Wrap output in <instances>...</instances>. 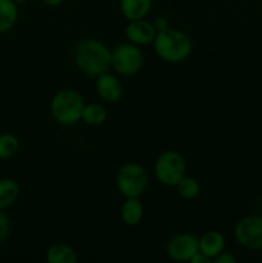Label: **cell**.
Segmentation results:
<instances>
[{"mask_svg": "<svg viewBox=\"0 0 262 263\" xmlns=\"http://www.w3.org/2000/svg\"><path fill=\"white\" fill-rule=\"evenodd\" d=\"M95 87L98 95L107 103H117L122 97V84L115 74L108 72L97 77Z\"/></svg>", "mask_w": 262, "mask_h": 263, "instance_id": "30bf717a", "label": "cell"}, {"mask_svg": "<svg viewBox=\"0 0 262 263\" xmlns=\"http://www.w3.org/2000/svg\"><path fill=\"white\" fill-rule=\"evenodd\" d=\"M85 103L81 94L73 89H63L57 92L50 103L51 115L62 125H74L82 120Z\"/></svg>", "mask_w": 262, "mask_h": 263, "instance_id": "3957f363", "label": "cell"}, {"mask_svg": "<svg viewBox=\"0 0 262 263\" xmlns=\"http://www.w3.org/2000/svg\"><path fill=\"white\" fill-rule=\"evenodd\" d=\"M198 241H199V252L210 257L211 259L215 258L225 248V238L222 234L216 230L204 233L200 239H198Z\"/></svg>", "mask_w": 262, "mask_h": 263, "instance_id": "8fae6325", "label": "cell"}, {"mask_svg": "<svg viewBox=\"0 0 262 263\" xmlns=\"http://www.w3.org/2000/svg\"><path fill=\"white\" fill-rule=\"evenodd\" d=\"M41 2H43L44 4L49 5V7H57V5L62 4L64 0H41Z\"/></svg>", "mask_w": 262, "mask_h": 263, "instance_id": "cb8c5ba5", "label": "cell"}, {"mask_svg": "<svg viewBox=\"0 0 262 263\" xmlns=\"http://www.w3.org/2000/svg\"><path fill=\"white\" fill-rule=\"evenodd\" d=\"M143 63V53L135 44H120L112 50V68L122 76H133L138 73Z\"/></svg>", "mask_w": 262, "mask_h": 263, "instance_id": "8992f818", "label": "cell"}, {"mask_svg": "<svg viewBox=\"0 0 262 263\" xmlns=\"http://www.w3.org/2000/svg\"><path fill=\"white\" fill-rule=\"evenodd\" d=\"M14 0H0V33L8 32L18 20V7Z\"/></svg>", "mask_w": 262, "mask_h": 263, "instance_id": "9a60e30c", "label": "cell"}, {"mask_svg": "<svg viewBox=\"0 0 262 263\" xmlns=\"http://www.w3.org/2000/svg\"><path fill=\"white\" fill-rule=\"evenodd\" d=\"M46 261L49 263H76L77 253L72 247L58 243L48 249Z\"/></svg>", "mask_w": 262, "mask_h": 263, "instance_id": "5bb4252c", "label": "cell"}, {"mask_svg": "<svg viewBox=\"0 0 262 263\" xmlns=\"http://www.w3.org/2000/svg\"><path fill=\"white\" fill-rule=\"evenodd\" d=\"M157 36V31L153 23L148 22L144 18L130 21L126 27V37L135 45H149L153 44Z\"/></svg>", "mask_w": 262, "mask_h": 263, "instance_id": "9c48e42d", "label": "cell"}, {"mask_svg": "<svg viewBox=\"0 0 262 263\" xmlns=\"http://www.w3.org/2000/svg\"><path fill=\"white\" fill-rule=\"evenodd\" d=\"M107 120V110L103 105L91 103L84 107L82 110V121L90 126H99Z\"/></svg>", "mask_w": 262, "mask_h": 263, "instance_id": "e0dca14e", "label": "cell"}, {"mask_svg": "<svg viewBox=\"0 0 262 263\" xmlns=\"http://www.w3.org/2000/svg\"><path fill=\"white\" fill-rule=\"evenodd\" d=\"M74 63L90 79H97L112 67V51L95 39H86L74 49Z\"/></svg>", "mask_w": 262, "mask_h": 263, "instance_id": "6da1fadb", "label": "cell"}, {"mask_svg": "<svg viewBox=\"0 0 262 263\" xmlns=\"http://www.w3.org/2000/svg\"><path fill=\"white\" fill-rule=\"evenodd\" d=\"M153 26L154 28H156L157 32H162V31L167 30V28L170 27V23H169V20L164 17H157L156 20L153 21Z\"/></svg>", "mask_w": 262, "mask_h": 263, "instance_id": "7402d4cb", "label": "cell"}, {"mask_svg": "<svg viewBox=\"0 0 262 263\" xmlns=\"http://www.w3.org/2000/svg\"><path fill=\"white\" fill-rule=\"evenodd\" d=\"M177 193L184 199H194L199 195L200 185L197 179L190 176H184L176 185Z\"/></svg>", "mask_w": 262, "mask_h": 263, "instance_id": "d6986e66", "label": "cell"}, {"mask_svg": "<svg viewBox=\"0 0 262 263\" xmlns=\"http://www.w3.org/2000/svg\"><path fill=\"white\" fill-rule=\"evenodd\" d=\"M148 172L139 163H126L118 170L116 186L125 198H139L148 187Z\"/></svg>", "mask_w": 262, "mask_h": 263, "instance_id": "277c9868", "label": "cell"}, {"mask_svg": "<svg viewBox=\"0 0 262 263\" xmlns=\"http://www.w3.org/2000/svg\"><path fill=\"white\" fill-rule=\"evenodd\" d=\"M20 197V186L13 179H0V210L4 211L15 203Z\"/></svg>", "mask_w": 262, "mask_h": 263, "instance_id": "2e32d148", "label": "cell"}, {"mask_svg": "<svg viewBox=\"0 0 262 263\" xmlns=\"http://www.w3.org/2000/svg\"><path fill=\"white\" fill-rule=\"evenodd\" d=\"M14 2L17 3V4H23V3L28 2V0H14Z\"/></svg>", "mask_w": 262, "mask_h": 263, "instance_id": "d4e9b609", "label": "cell"}, {"mask_svg": "<svg viewBox=\"0 0 262 263\" xmlns=\"http://www.w3.org/2000/svg\"><path fill=\"white\" fill-rule=\"evenodd\" d=\"M186 164L179 152L166 151L157 158L154 164V175L162 185L176 186L177 182L185 176Z\"/></svg>", "mask_w": 262, "mask_h": 263, "instance_id": "5b68a950", "label": "cell"}, {"mask_svg": "<svg viewBox=\"0 0 262 263\" xmlns=\"http://www.w3.org/2000/svg\"><path fill=\"white\" fill-rule=\"evenodd\" d=\"M153 0H121L120 8L123 17L128 21L141 20L151 12Z\"/></svg>", "mask_w": 262, "mask_h": 263, "instance_id": "7c38bea8", "label": "cell"}, {"mask_svg": "<svg viewBox=\"0 0 262 263\" xmlns=\"http://www.w3.org/2000/svg\"><path fill=\"white\" fill-rule=\"evenodd\" d=\"M10 235V221L9 217L0 210V246L8 240Z\"/></svg>", "mask_w": 262, "mask_h": 263, "instance_id": "ffe728a7", "label": "cell"}, {"mask_svg": "<svg viewBox=\"0 0 262 263\" xmlns=\"http://www.w3.org/2000/svg\"><path fill=\"white\" fill-rule=\"evenodd\" d=\"M234 235L239 246L249 251H262V216L252 215L236 222Z\"/></svg>", "mask_w": 262, "mask_h": 263, "instance_id": "52a82bcc", "label": "cell"}, {"mask_svg": "<svg viewBox=\"0 0 262 263\" xmlns=\"http://www.w3.org/2000/svg\"><path fill=\"white\" fill-rule=\"evenodd\" d=\"M190 262L192 263H211L212 262V259H211L210 257L205 256V254H203L202 252H198V253L195 254L192 259H190Z\"/></svg>", "mask_w": 262, "mask_h": 263, "instance_id": "603a6c76", "label": "cell"}, {"mask_svg": "<svg viewBox=\"0 0 262 263\" xmlns=\"http://www.w3.org/2000/svg\"><path fill=\"white\" fill-rule=\"evenodd\" d=\"M20 151V140L9 133L0 134V159H9Z\"/></svg>", "mask_w": 262, "mask_h": 263, "instance_id": "ac0fdd59", "label": "cell"}, {"mask_svg": "<svg viewBox=\"0 0 262 263\" xmlns=\"http://www.w3.org/2000/svg\"><path fill=\"white\" fill-rule=\"evenodd\" d=\"M199 252V241L189 233H180L172 236L167 244V254L177 262H190V259Z\"/></svg>", "mask_w": 262, "mask_h": 263, "instance_id": "ba28073f", "label": "cell"}, {"mask_svg": "<svg viewBox=\"0 0 262 263\" xmlns=\"http://www.w3.org/2000/svg\"><path fill=\"white\" fill-rule=\"evenodd\" d=\"M144 216V207L139 198H126L121 207V218L128 226L138 225Z\"/></svg>", "mask_w": 262, "mask_h": 263, "instance_id": "4fadbf2b", "label": "cell"}, {"mask_svg": "<svg viewBox=\"0 0 262 263\" xmlns=\"http://www.w3.org/2000/svg\"><path fill=\"white\" fill-rule=\"evenodd\" d=\"M212 261L215 263H235L236 258L231 253H226V252L222 251L220 254H217Z\"/></svg>", "mask_w": 262, "mask_h": 263, "instance_id": "44dd1931", "label": "cell"}, {"mask_svg": "<svg viewBox=\"0 0 262 263\" xmlns=\"http://www.w3.org/2000/svg\"><path fill=\"white\" fill-rule=\"evenodd\" d=\"M153 45L157 55L169 63H180L185 61L193 49L189 36L181 30L171 27L162 32H157Z\"/></svg>", "mask_w": 262, "mask_h": 263, "instance_id": "7a4b0ae2", "label": "cell"}]
</instances>
